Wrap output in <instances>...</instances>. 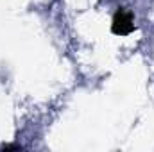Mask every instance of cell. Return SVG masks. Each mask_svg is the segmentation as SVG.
Segmentation results:
<instances>
[{
	"instance_id": "obj_1",
	"label": "cell",
	"mask_w": 154,
	"mask_h": 152,
	"mask_svg": "<svg viewBox=\"0 0 154 152\" xmlns=\"http://www.w3.org/2000/svg\"><path fill=\"white\" fill-rule=\"evenodd\" d=\"M134 31V16L127 9H118L111 22V32L115 36H127Z\"/></svg>"
}]
</instances>
